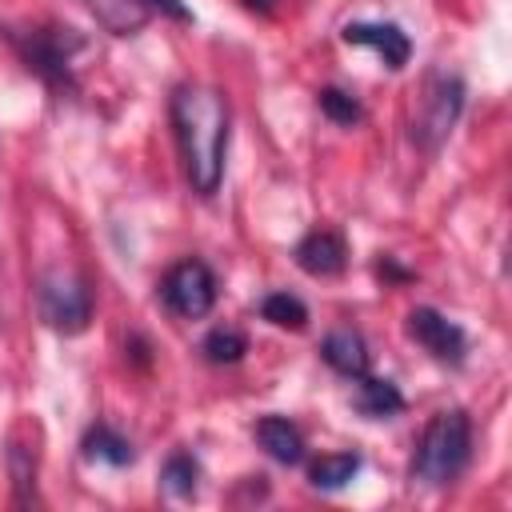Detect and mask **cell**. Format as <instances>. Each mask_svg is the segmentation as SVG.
Masks as SVG:
<instances>
[{"mask_svg": "<svg viewBox=\"0 0 512 512\" xmlns=\"http://www.w3.org/2000/svg\"><path fill=\"white\" fill-rule=\"evenodd\" d=\"M172 132L180 144V160L188 184L200 196H212L224 176L228 156V100L208 84H180L172 92Z\"/></svg>", "mask_w": 512, "mask_h": 512, "instance_id": "1", "label": "cell"}, {"mask_svg": "<svg viewBox=\"0 0 512 512\" xmlns=\"http://www.w3.org/2000/svg\"><path fill=\"white\" fill-rule=\"evenodd\" d=\"M468 452H472V424L460 408L452 412H436L416 444V460H412V476L440 488V484H452L464 464H468Z\"/></svg>", "mask_w": 512, "mask_h": 512, "instance_id": "2", "label": "cell"}, {"mask_svg": "<svg viewBox=\"0 0 512 512\" xmlns=\"http://www.w3.org/2000/svg\"><path fill=\"white\" fill-rule=\"evenodd\" d=\"M36 304H40V316L48 328L72 336V332H84L88 320H92V300H88V288L72 276V272H44L40 276V288H36Z\"/></svg>", "mask_w": 512, "mask_h": 512, "instance_id": "3", "label": "cell"}, {"mask_svg": "<svg viewBox=\"0 0 512 512\" xmlns=\"http://www.w3.org/2000/svg\"><path fill=\"white\" fill-rule=\"evenodd\" d=\"M460 108H464V80L460 76H448V72L432 76V84L424 92V104H420V116L412 124V140L424 152H436L448 140V132L456 128Z\"/></svg>", "mask_w": 512, "mask_h": 512, "instance_id": "4", "label": "cell"}, {"mask_svg": "<svg viewBox=\"0 0 512 512\" xmlns=\"http://www.w3.org/2000/svg\"><path fill=\"white\" fill-rule=\"evenodd\" d=\"M160 296L164 304L184 316V320H200L212 312L216 304V276L204 260H180L164 272V284H160Z\"/></svg>", "mask_w": 512, "mask_h": 512, "instance_id": "5", "label": "cell"}, {"mask_svg": "<svg viewBox=\"0 0 512 512\" xmlns=\"http://www.w3.org/2000/svg\"><path fill=\"white\" fill-rule=\"evenodd\" d=\"M12 44L36 76L56 88H72V48H80V40H60L56 32H12Z\"/></svg>", "mask_w": 512, "mask_h": 512, "instance_id": "6", "label": "cell"}, {"mask_svg": "<svg viewBox=\"0 0 512 512\" xmlns=\"http://www.w3.org/2000/svg\"><path fill=\"white\" fill-rule=\"evenodd\" d=\"M408 336H412L428 356H436V360H444V364H460V360H464V348H468L464 328L452 324L448 316H440L436 308H412V312H408Z\"/></svg>", "mask_w": 512, "mask_h": 512, "instance_id": "7", "label": "cell"}, {"mask_svg": "<svg viewBox=\"0 0 512 512\" xmlns=\"http://www.w3.org/2000/svg\"><path fill=\"white\" fill-rule=\"evenodd\" d=\"M340 36H344V44H364V48L380 52V60L388 68H404L412 56V44L396 24H344Z\"/></svg>", "mask_w": 512, "mask_h": 512, "instance_id": "8", "label": "cell"}, {"mask_svg": "<svg viewBox=\"0 0 512 512\" xmlns=\"http://www.w3.org/2000/svg\"><path fill=\"white\" fill-rule=\"evenodd\" d=\"M296 264L308 272V276H340L344 264H348V248L336 232H308L300 244H296Z\"/></svg>", "mask_w": 512, "mask_h": 512, "instance_id": "9", "label": "cell"}, {"mask_svg": "<svg viewBox=\"0 0 512 512\" xmlns=\"http://www.w3.org/2000/svg\"><path fill=\"white\" fill-rule=\"evenodd\" d=\"M320 356H324L340 376L360 380V376L368 372V344H364V336L352 332V328H336V332H328L324 344H320Z\"/></svg>", "mask_w": 512, "mask_h": 512, "instance_id": "10", "label": "cell"}, {"mask_svg": "<svg viewBox=\"0 0 512 512\" xmlns=\"http://www.w3.org/2000/svg\"><path fill=\"white\" fill-rule=\"evenodd\" d=\"M256 440L280 464H300L304 460V436H300V428L288 416H264V420H256Z\"/></svg>", "mask_w": 512, "mask_h": 512, "instance_id": "11", "label": "cell"}, {"mask_svg": "<svg viewBox=\"0 0 512 512\" xmlns=\"http://www.w3.org/2000/svg\"><path fill=\"white\" fill-rule=\"evenodd\" d=\"M84 4H88L92 16H96L108 32H116V36H132V32L144 28V20L152 16L144 0H84Z\"/></svg>", "mask_w": 512, "mask_h": 512, "instance_id": "12", "label": "cell"}, {"mask_svg": "<svg viewBox=\"0 0 512 512\" xmlns=\"http://www.w3.org/2000/svg\"><path fill=\"white\" fill-rule=\"evenodd\" d=\"M356 408L364 416H372V420H388V416H396L404 408V396H400V388L392 380H376V376L364 372L360 388H356Z\"/></svg>", "mask_w": 512, "mask_h": 512, "instance_id": "13", "label": "cell"}, {"mask_svg": "<svg viewBox=\"0 0 512 512\" xmlns=\"http://www.w3.org/2000/svg\"><path fill=\"white\" fill-rule=\"evenodd\" d=\"M84 456L88 460H104V464H112V468H124V464H132V444L120 436V432H112L108 424H96L88 436H84Z\"/></svg>", "mask_w": 512, "mask_h": 512, "instance_id": "14", "label": "cell"}, {"mask_svg": "<svg viewBox=\"0 0 512 512\" xmlns=\"http://www.w3.org/2000/svg\"><path fill=\"white\" fill-rule=\"evenodd\" d=\"M356 472H360V456H356V452H332V456H320L308 476H312V488L336 492V488H344Z\"/></svg>", "mask_w": 512, "mask_h": 512, "instance_id": "15", "label": "cell"}, {"mask_svg": "<svg viewBox=\"0 0 512 512\" xmlns=\"http://www.w3.org/2000/svg\"><path fill=\"white\" fill-rule=\"evenodd\" d=\"M260 316H264L268 324H276V328H304V324H308V308H304L296 296H288V292L264 296Z\"/></svg>", "mask_w": 512, "mask_h": 512, "instance_id": "16", "label": "cell"}, {"mask_svg": "<svg viewBox=\"0 0 512 512\" xmlns=\"http://www.w3.org/2000/svg\"><path fill=\"white\" fill-rule=\"evenodd\" d=\"M200 348H204V356H208L212 364H236V360L248 352V340H244L236 328H212Z\"/></svg>", "mask_w": 512, "mask_h": 512, "instance_id": "17", "label": "cell"}, {"mask_svg": "<svg viewBox=\"0 0 512 512\" xmlns=\"http://www.w3.org/2000/svg\"><path fill=\"white\" fill-rule=\"evenodd\" d=\"M196 476H200V468H196V460L188 452H172L164 460V472H160V480H164V488L172 496H192L196 492Z\"/></svg>", "mask_w": 512, "mask_h": 512, "instance_id": "18", "label": "cell"}, {"mask_svg": "<svg viewBox=\"0 0 512 512\" xmlns=\"http://www.w3.org/2000/svg\"><path fill=\"white\" fill-rule=\"evenodd\" d=\"M320 112H324L328 120H336V124H356V120L364 116V108L356 104V96H348V92H340V88H324V92H320Z\"/></svg>", "mask_w": 512, "mask_h": 512, "instance_id": "19", "label": "cell"}]
</instances>
